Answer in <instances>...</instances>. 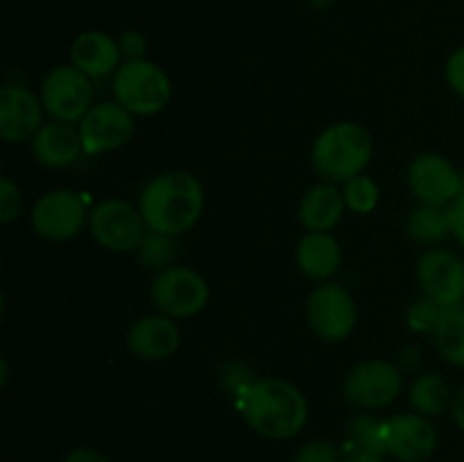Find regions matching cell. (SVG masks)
Segmentation results:
<instances>
[{"instance_id": "obj_37", "label": "cell", "mask_w": 464, "mask_h": 462, "mask_svg": "<svg viewBox=\"0 0 464 462\" xmlns=\"http://www.w3.org/2000/svg\"><path fill=\"white\" fill-rule=\"evenodd\" d=\"M311 5H315V7H329L331 0H311Z\"/></svg>"}, {"instance_id": "obj_34", "label": "cell", "mask_w": 464, "mask_h": 462, "mask_svg": "<svg viewBox=\"0 0 464 462\" xmlns=\"http://www.w3.org/2000/svg\"><path fill=\"white\" fill-rule=\"evenodd\" d=\"M451 415H453V421H456L458 428H460L464 433V388L456 394V397H453Z\"/></svg>"}, {"instance_id": "obj_27", "label": "cell", "mask_w": 464, "mask_h": 462, "mask_svg": "<svg viewBox=\"0 0 464 462\" xmlns=\"http://www.w3.org/2000/svg\"><path fill=\"white\" fill-rule=\"evenodd\" d=\"M442 313L444 308H440L438 303L430 302L429 297L420 299V302H415L408 308V329L417 331V333H433Z\"/></svg>"}, {"instance_id": "obj_6", "label": "cell", "mask_w": 464, "mask_h": 462, "mask_svg": "<svg viewBox=\"0 0 464 462\" xmlns=\"http://www.w3.org/2000/svg\"><path fill=\"white\" fill-rule=\"evenodd\" d=\"M91 236L109 252H136L148 234V225L139 207L125 199H104L89 216Z\"/></svg>"}, {"instance_id": "obj_2", "label": "cell", "mask_w": 464, "mask_h": 462, "mask_svg": "<svg viewBox=\"0 0 464 462\" xmlns=\"http://www.w3.org/2000/svg\"><path fill=\"white\" fill-rule=\"evenodd\" d=\"M238 408L254 433L267 439H290L308 421V401L302 390L281 379L254 380L238 394Z\"/></svg>"}, {"instance_id": "obj_25", "label": "cell", "mask_w": 464, "mask_h": 462, "mask_svg": "<svg viewBox=\"0 0 464 462\" xmlns=\"http://www.w3.org/2000/svg\"><path fill=\"white\" fill-rule=\"evenodd\" d=\"M349 435L356 447V451L376 453V456H385V435H383V421H379L372 415H358L349 426Z\"/></svg>"}, {"instance_id": "obj_35", "label": "cell", "mask_w": 464, "mask_h": 462, "mask_svg": "<svg viewBox=\"0 0 464 462\" xmlns=\"http://www.w3.org/2000/svg\"><path fill=\"white\" fill-rule=\"evenodd\" d=\"M343 462H385V460H383V456H376V453L353 451V453H349Z\"/></svg>"}, {"instance_id": "obj_24", "label": "cell", "mask_w": 464, "mask_h": 462, "mask_svg": "<svg viewBox=\"0 0 464 462\" xmlns=\"http://www.w3.org/2000/svg\"><path fill=\"white\" fill-rule=\"evenodd\" d=\"M136 256L148 270H168V267H172V258H175V238L159 234V231H148L143 243L136 249Z\"/></svg>"}, {"instance_id": "obj_19", "label": "cell", "mask_w": 464, "mask_h": 462, "mask_svg": "<svg viewBox=\"0 0 464 462\" xmlns=\"http://www.w3.org/2000/svg\"><path fill=\"white\" fill-rule=\"evenodd\" d=\"M343 263V249L329 231H308L297 245V265L304 276L313 281H326L338 272Z\"/></svg>"}, {"instance_id": "obj_16", "label": "cell", "mask_w": 464, "mask_h": 462, "mask_svg": "<svg viewBox=\"0 0 464 462\" xmlns=\"http://www.w3.org/2000/svg\"><path fill=\"white\" fill-rule=\"evenodd\" d=\"M125 344L140 361H163L179 349L181 331L172 317L145 315L127 329Z\"/></svg>"}, {"instance_id": "obj_4", "label": "cell", "mask_w": 464, "mask_h": 462, "mask_svg": "<svg viewBox=\"0 0 464 462\" xmlns=\"http://www.w3.org/2000/svg\"><path fill=\"white\" fill-rule=\"evenodd\" d=\"M113 95L134 116H154L170 102L172 84L159 63L148 59L122 62L113 72Z\"/></svg>"}, {"instance_id": "obj_8", "label": "cell", "mask_w": 464, "mask_h": 462, "mask_svg": "<svg viewBox=\"0 0 464 462\" xmlns=\"http://www.w3.org/2000/svg\"><path fill=\"white\" fill-rule=\"evenodd\" d=\"M41 104L53 116V120L80 122L93 107V89L91 77L80 68L57 66L48 71L41 84Z\"/></svg>"}, {"instance_id": "obj_15", "label": "cell", "mask_w": 464, "mask_h": 462, "mask_svg": "<svg viewBox=\"0 0 464 462\" xmlns=\"http://www.w3.org/2000/svg\"><path fill=\"white\" fill-rule=\"evenodd\" d=\"M44 104L27 86L7 84L0 91V136L5 143H25L44 127Z\"/></svg>"}, {"instance_id": "obj_9", "label": "cell", "mask_w": 464, "mask_h": 462, "mask_svg": "<svg viewBox=\"0 0 464 462\" xmlns=\"http://www.w3.org/2000/svg\"><path fill=\"white\" fill-rule=\"evenodd\" d=\"M403 379L397 365L388 361H362L344 374L343 392L358 408H385L401 394Z\"/></svg>"}, {"instance_id": "obj_12", "label": "cell", "mask_w": 464, "mask_h": 462, "mask_svg": "<svg viewBox=\"0 0 464 462\" xmlns=\"http://www.w3.org/2000/svg\"><path fill=\"white\" fill-rule=\"evenodd\" d=\"M417 279H420L424 297L438 303L440 308H456L464 302V263L449 249H429L417 261Z\"/></svg>"}, {"instance_id": "obj_33", "label": "cell", "mask_w": 464, "mask_h": 462, "mask_svg": "<svg viewBox=\"0 0 464 462\" xmlns=\"http://www.w3.org/2000/svg\"><path fill=\"white\" fill-rule=\"evenodd\" d=\"M63 462H109V457L104 456L102 451L98 448H91V447H80V448H72Z\"/></svg>"}, {"instance_id": "obj_31", "label": "cell", "mask_w": 464, "mask_h": 462, "mask_svg": "<svg viewBox=\"0 0 464 462\" xmlns=\"http://www.w3.org/2000/svg\"><path fill=\"white\" fill-rule=\"evenodd\" d=\"M444 75H447V84L451 86L453 93L460 95L464 100V45L462 48H458L456 53L447 59Z\"/></svg>"}, {"instance_id": "obj_3", "label": "cell", "mask_w": 464, "mask_h": 462, "mask_svg": "<svg viewBox=\"0 0 464 462\" xmlns=\"http://www.w3.org/2000/svg\"><path fill=\"white\" fill-rule=\"evenodd\" d=\"M372 136L362 125L352 120L326 127L315 139L311 149V163L320 177L331 184H347L362 175L372 159Z\"/></svg>"}, {"instance_id": "obj_5", "label": "cell", "mask_w": 464, "mask_h": 462, "mask_svg": "<svg viewBox=\"0 0 464 462\" xmlns=\"http://www.w3.org/2000/svg\"><path fill=\"white\" fill-rule=\"evenodd\" d=\"M150 297L161 315L186 320L202 313L208 303V284L199 272L190 267L172 265L157 272L150 288Z\"/></svg>"}, {"instance_id": "obj_29", "label": "cell", "mask_w": 464, "mask_h": 462, "mask_svg": "<svg viewBox=\"0 0 464 462\" xmlns=\"http://www.w3.org/2000/svg\"><path fill=\"white\" fill-rule=\"evenodd\" d=\"M295 462H343L338 456V448L326 439H315V442L304 444L295 456Z\"/></svg>"}, {"instance_id": "obj_22", "label": "cell", "mask_w": 464, "mask_h": 462, "mask_svg": "<svg viewBox=\"0 0 464 462\" xmlns=\"http://www.w3.org/2000/svg\"><path fill=\"white\" fill-rule=\"evenodd\" d=\"M435 349L447 362L464 367V308H447L433 331Z\"/></svg>"}, {"instance_id": "obj_20", "label": "cell", "mask_w": 464, "mask_h": 462, "mask_svg": "<svg viewBox=\"0 0 464 462\" xmlns=\"http://www.w3.org/2000/svg\"><path fill=\"white\" fill-rule=\"evenodd\" d=\"M344 193L335 184H317L299 202V220L308 231H331L344 216Z\"/></svg>"}, {"instance_id": "obj_28", "label": "cell", "mask_w": 464, "mask_h": 462, "mask_svg": "<svg viewBox=\"0 0 464 462\" xmlns=\"http://www.w3.org/2000/svg\"><path fill=\"white\" fill-rule=\"evenodd\" d=\"M21 188L9 177L0 179V222L9 225L21 216Z\"/></svg>"}, {"instance_id": "obj_17", "label": "cell", "mask_w": 464, "mask_h": 462, "mask_svg": "<svg viewBox=\"0 0 464 462\" xmlns=\"http://www.w3.org/2000/svg\"><path fill=\"white\" fill-rule=\"evenodd\" d=\"M32 154L36 161L45 168H68L84 154V143H82L80 127L72 122L53 120L45 122L34 139L30 140Z\"/></svg>"}, {"instance_id": "obj_7", "label": "cell", "mask_w": 464, "mask_h": 462, "mask_svg": "<svg viewBox=\"0 0 464 462\" xmlns=\"http://www.w3.org/2000/svg\"><path fill=\"white\" fill-rule=\"evenodd\" d=\"M30 222L39 238L50 240V243H66L84 229L86 202L75 190H50L36 199Z\"/></svg>"}, {"instance_id": "obj_30", "label": "cell", "mask_w": 464, "mask_h": 462, "mask_svg": "<svg viewBox=\"0 0 464 462\" xmlns=\"http://www.w3.org/2000/svg\"><path fill=\"white\" fill-rule=\"evenodd\" d=\"M118 48H121L122 62H140L148 53V39L139 30H127L118 36Z\"/></svg>"}, {"instance_id": "obj_13", "label": "cell", "mask_w": 464, "mask_h": 462, "mask_svg": "<svg viewBox=\"0 0 464 462\" xmlns=\"http://www.w3.org/2000/svg\"><path fill=\"white\" fill-rule=\"evenodd\" d=\"M77 127L84 143V154L95 157L130 143L134 136V113L118 102H98L89 109Z\"/></svg>"}, {"instance_id": "obj_10", "label": "cell", "mask_w": 464, "mask_h": 462, "mask_svg": "<svg viewBox=\"0 0 464 462\" xmlns=\"http://www.w3.org/2000/svg\"><path fill=\"white\" fill-rule=\"evenodd\" d=\"M306 320L317 338L326 340V342H340L356 326V302L343 285L326 281V284L317 285L308 297Z\"/></svg>"}, {"instance_id": "obj_23", "label": "cell", "mask_w": 464, "mask_h": 462, "mask_svg": "<svg viewBox=\"0 0 464 462\" xmlns=\"http://www.w3.org/2000/svg\"><path fill=\"white\" fill-rule=\"evenodd\" d=\"M451 234V220H449V208L444 207H429L421 204L420 208L411 213L408 217V236L415 243L435 245Z\"/></svg>"}, {"instance_id": "obj_21", "label": "cell", "mask_w": 464, "mask_h": 462, "mask_svg": "<svg viewBox=\"0 0 464 462\" xmlns=\"http://www.w3.org/2000/svg\"><path fill=\"white\" fill-rule=\"evenodd\" d=\"M411 406L415 408V412L424 417H440L442 412H447V408H451V388H449L447 380L438 374H421L412 380L411 385Z\"/></svg>"}, {"instance_id": "obj_26", "label": "cell", "mask_w": 464, "mask_h": 462, "mask_svg": "<svg viewBox=\"0 0 464 462\" xmlns=\"http://www.w3.org/2000/svg\"><path fill=\"white\" fill-rule=\"evenodd\" d=\"M344 202L347 208L353 213H370L374 211L376 204H379L381 190L376 186V181L372 177L358 175L353 179H349L343 188Z\"/></svg>"}, {"instance_id": "obj_1", "label": "cell", "mask_w": 464, "mask_h": 462, "mask_svg": "<svg viewBox=\"0 0 464 462\" xmlns=\"http://www.w3.org/2000/svg\"><path fill=\"white\" fill-rule=\"evenodd\" d=\"M150 231L179 236L193 229L204 211V186L193 172L168 170L154 177L139 197Z\"/></svg>"}, {"instance_id": "obj_18", "label": "cell", "mask_w": 464, "mask_h": 462, "mask_svg": "<svg viewBox=\"0 0 464 462\" xmlns=\"http://www.w3.org/2000/svg\"><path fill=\"white\" fill-rule=\"evenodd\" d=\"M121 62L122 54L118 48V39L104 34V32H82L71 45V63L91 80L116 72L121 68Z\"/></svg>"}, {"instance_id": "obj_11", "label": "cell", "mask_w": 464, "mask_h": 462, "mask_svg": "<svg viewBox=\"0 0 464 462\" xmlns=\"http://www.w3.org/2000/svg\"><path fill=\"white\" fill-rule=\"evenodd\" d=\"M411 193L429 207H447L464 190V177L447 157L424 152L408 166Z\"/></svg>"}, {"instance_id": "obj_36", "label": "cell", "mask_w": 464, "mask_h": 462, "mask_svg": "<svg viewBox=\"0 0 464 462\" xmlns=\"http://www.w3.org/2000/svg\"><path fill=\"white\" fill-rule=\"evenodd\" d=\"M0 367H3V379H0V383L7 385V379H9V370H7V358H3L0 361Z\"/></svg>"}, {"instance_id": "obj_32", "label": "cell", "mask_w": 464, "mask_h": 462, "mask_svg": "<svg viewBox=\"0 0 464 462\" xmlns=\"http://www.w3.org/2000/svg\"><path fill=\"white\" fill-rule=\"evenodd\" d=\"M449 220H451V234L464 247V190L449 204Z\"/></svg>"}, {"instance_id": "obj_14", "label": "cell", "mask_w": 464, "mask_h": 462, "mask_svg": "<svg viewBox=\"0 0 464 462\" xmlns=\"http://www.w3.org/2000/svg\"><path fill=\"white\" fill-rule=\"evenodd\" d=\"M385 451L401 462H424L438 448V430L420 412H401L383 421Z\"/></svg>"}]
</instances>
